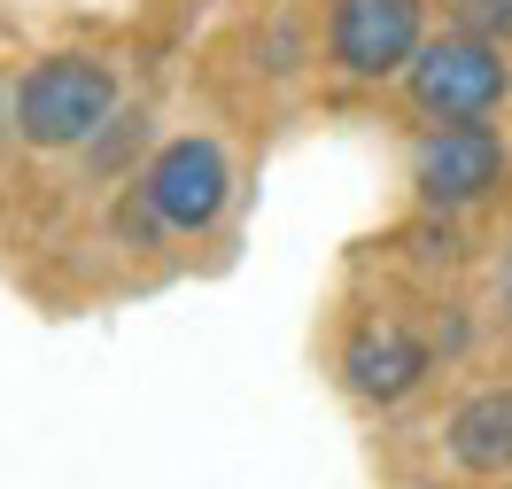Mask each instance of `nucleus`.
Here are the masks:
<instances>
[{
    "label": "nucleus",
    "instance_id": "9d476101",
    "mask_svg": "<svg viewBox=\"0 0 512 489\" xmlns=\"http://www.w3.org/2000/svg\"><path fill=\"white\" fill-rule=\"evenodd\" d=\"M489 311L512 326V241H497V257H489Z\"/></svg>",
    "mask_w": 512,
    "mask_h": 489
},
{
    "label": "nucleus",
    "instance_id": "f03ea898",
    "mask_svg": "<svg viewBox=\"0 0 512 489\" xmlns=\"http://www.w3.org/2000/svg\"><path fill=\"white\" fill-rule=\"evenodd\" d=\"M132 187H140V202L156 210V226L171 233V241H210V233L233 218L241 171H233L218 132H171V140H156V148L140 156Z\"/></svg>",
    "mask_w": 512,
    "mask_h": 489
},
{
    "label": "nucleus",
    "instance_id": "39448f33",
    "mask_svg": "<svg viewBox=\"0 0 512 489\" xmlns=\"http://www.w3.org/2000/svg\"><path fill=\"white\" fill-rule=\"evenodd\" d=\"M435 0H326L319 8V63L342 86H396L427 39Z\"/></svg>",
    "mask_w": 512,
    "mask_h": 489
},
{
    "label": "nucleus",
    "instance_id": "0eeeda50",
    "mask_svg": "<svg viewBox=\"0 0 512 489\" xmlns=\"http://www.w3.org/2000/svg\"><path fill=\"white\" fill-rule=\"evenodd\" d=\"M443 458L474 482H505L512 474V389H466L443 412Z\"/></svg>",
    "mask_w": 512,
    "mask_h": 489
},
{
    "label": "nucleus",
    "instance_id": "423d86ee",
    "mask_svg": "<svg viewBox=\"0 0 512 489\" xmlns=\"http://www.w3.org/2000/svg\"><path fill=\"white\" fill-rule=\"evenodd\" d=\"M435 334L412 319H396V311H365L350 319L342 334V350H334V373H342V389L357 404H373V412H396V404H412L427 389V373H435Z\"/></svg>",
    "mask_w": 512,
    "mask_h": 489
},
{
    "label": "nucleus",
    "instance_id": "9b49d317",
    "mask_svg": "<svg viewBox=\"0 0 512 489\" xmlns=\"http://www.w3.org/2000/svg\"><path fill=\"white\" fill-rule=\"evenodd\" d=\"M0 132H8V86H0Z\"/></svg>",
    "mask_w": 512,
    "mask_h": 489
},
{
    "label": "nucleus",
    "instance_id": "1a4fd4ad",
    "mask_svg": "<svg viewBox=\"0 0 512 489\" xmlns=\"http://www.w3.org/2000/svg\"><path fill=\"white\" fill-rule=\"evenodd\" d=\"M443 8V24H458V32L489 39V47H512V0H435Z\"/></svg>",
    "mask_w": 512,
    "mask_h": 489
},
{
    "label": "nucleus",
    "instance_id": "20e7f679",
    "mask_svg": "<svg viewBox=\"0 0 512 489\" xmlns=\"http://www.w3.org/2000/svg\"><path fill=\"white\" fill-rule=\"evenodd\" d=\"M396 94H404V109H412L419 125H466V117H497V109L512 101V63H505V47H489V39L443 24V32L419 39V55L404 63Z\"/></svg>",
    "mask_w": 512,
    "mask_h": 489
},
{
    "label": "nucleus",
    "instance_id": "f8f14e48",
    "mask_svg": "<svg viewBox=\"0 0 512 489\" xmlns=\"http://www.w3.org/2000/svg\"><path fill=\"white\" fill-rule=\"evenodd\" d=\"M489 489H512V482H489Z\"/></svg>",
    "mask_w": 512,
    "mask_h": 489
},
{
    "label": "nucleus",
    "instance_id": "7ed1b4c3",
    "mask_svg": "<svg viewBox=\"0 0 512 489\" xmlns=\"http://www.w3.org/2000/svg\"><path fill=\"white\" fill-rule=\"evenodd\" d=\"M404 179H412V202L435 210V218H474L512 187V140L489 117H466V125H419L412 156H404Z\"/></svg>",
    "mask_w": 512,
    "mask_h": 489
},
{
    "label": "nucleus",
    "instance_id": "6e6552de",
    "mask_svg": "<svg viewBox=\"0 0 512 489\" xmlns=\"http://www.w3.org/2000/svg\"><path fill=\"white\" fill-rule=\"evenodd\" d=\"M148 148H156V140H148V109H125V101H117V117H109V125L78 148V156H86V171H94V179H125V171H140V156H148Z\"/></svg>",
    "mask_w": 512,
    "mask_h": 489
},
{
    "label": "nucleus",
    "instance_id": "f257e3e1",
    "mask_svg": "<svg viewBox=\"0 0 512 489\" xmlns=\"http://www.w3.org/2000/svg\"><path fill=\"white\" fill-rule=\"evenodd\" d=\"M125 101V78L109 55L94 47H47L16 70L8 86V132L32 148V156H78Z\"/></svg>",
    "mask_w": 512,
    "mask_h": 489
}]
</instances>
